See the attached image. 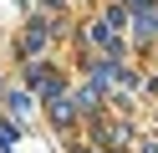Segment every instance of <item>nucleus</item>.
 <instances>
[{
	"mask_svg": "<svg viewBox=\"0 0 158 153\" xmlns=\"http://www.w3.org/2000/svg\"><path fill=\"white\" fill-rule=\"evenodd\" d=\"M10 112H31V97L26 92H10Z\"/></svg>",
	"mask_w": 158,
	"mask_h": 153,
	"instance_id": "obj_1",
	"label": "nucleus"
},
{
	"mask_svg": "<svg viewBox=\"0 0 158 153\" xmlns=\"http://www.w3.org/2000/svg\"><path fill=\"white\" fill-rule=\"evenodd\" d=\"M46 5H61V0H46Z\"/></svg>",
	"mask_w": 158,
	"mask_h": 153,
	"instance_id": "obj_2",
	"label": "nucleus"
},
{
	"mask_svg": "<svg viewBox=\"0 0 158 153\" xmlns=\"http://www.w3.org/2000/svg\"><path fill=\"white\" fill-rule=\"evenodd\" d=\"M133 5H143V0H133Z\"/></svg>",
	"mask_w": 158,
	"mask_h": 153,
	"instance_id": "obj_3",
	"label": "nucleus"
}]
</instances>
